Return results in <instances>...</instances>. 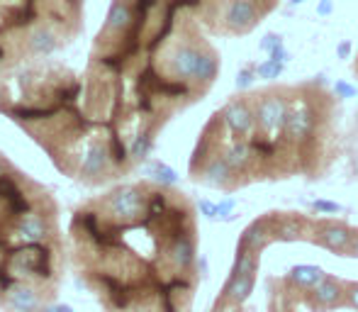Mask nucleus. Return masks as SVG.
I'll return each mask as SVG.
<instances>
[{
  "mask_svg": "<svg viewBox=\"0 0 358 312\" xmlns=\"http://www.w3.org/2000/svg\"><path fill=\"white\" fill-rule=\"evenodd\" d=\"M69 266L103 312H193L200 288L198 208L154 178L122 180L76 205Z\"/></svg>",
  "mask_w": 358,
  "mask_h": 312,
  "instance_id": "f03ea898",
  "label": "nucleus"
},
{
  "mask_svg": "<svg viewBox=\"0 0 358 312\" xmlns=\"http://www.w3.org/2000/svg\"><path fill=\"white\" fill-rule=\"evenodd\" d=\"M349 259H358V227H356V236H354V244H351V249H349Z\"/></svg>",
  "mask_w": 358,
  "mask_h": 312,
  "instance_id": "9b49d317",
  "label": "nucleus"
},
{
  "mask_svg": "<svg viewBox=\"0 0 358 312\" xmlns=\"http://www.w3.org/2000/svg\"><path fill=\"white\" fill-rule=\"evenodd\" d=\"M351 71H354V76L358 78V54H356V59H354V64H351Z\"/></svg>",
  "mask_w": 358,
  "mask_h": 312,
  "instance_id": "f8f14e48",
  "label": "nucleus"
},
{
  "mask_svg": "<svg viewBox=\"0 0 358 312\" xmlns=\"http://www.w3.org/2000/svg\"><path fill=\"white\" fill-rule=\"evenodd\" d=\"M346 303H349L351 310L358 312V281L346 278Z\"/></svg>",
  "mask_w": 358,
  "mask_h": 312,
  "instance_id": "9d476101",
  "label": "nucleus"
},
{
  "mask_svg": "<svg viewBox=\"0 0 358 312\" xmlns=\"http://www.w3.org/2000/svg\"><path fill=\"white\" fill-rule=\"evenodd\" d=\"M356 227H351L346 220H334V218H317L315 222V234H312V244L320 249L329 251L336 256H346L354 244Z\"/></svg>",
  "mask_w": 358,
  "mask_h": 312,
  "instance_id": "0eeeda50",
  "label": "nucleus"
},
{
  "mask_svg": "<svg viewBox=\"0 0 358 312\" xmlns=\"http://www.w3.org/2000/svg\"><path fill=\"white\" fill-rule=\"evenodd\" d=\"M220 52L180 0H110L83 69L59 59L0 80V115L85 188L122 183L210 95Z\"/></svg>",
  "mask_w": 358,
  "mask_h": 312,
  "instance_id": "f257e3e1",
  "label": "nucleus"
},
{
  "mask_svg": "<svg viewBox=\"0 0 358 312\" xmlns=\"http://www.w3.org/2000/svg\"><path fill=\"white\" fill-rule=\"evenodd\" d=\"M88 0H0V80L54 59L85 29Z\"/></svg>",
  "mask_w": 358,
  "mask_h": 312,
  "instance_id": "39448f33",
  "label": "nucleus"
},
{
  "mask_svg": "<svg viewBox=\"0 0 358 312\" xmlns=\"http://www.w3.org/2000/svg\"><path fill=\"white\" fill-rule=\"evenodd\" d=\"M327 271L322 266H312V264H297L292 266L290 271L285 274L287 283L297 290V293H305V290H312L315 285H320L322 281L327 278Z\"/></svg>",
  "mask_w": 358,
  "mask_h": 312,
  "instance_id": "1a4fd4ad",
  "label": "nucleus"
},
{
  "mask_svg": "<svg viewBox=\"0 0 358 312\" xmlns=\"http://www.w3.org/2000/svg\"><path fill=\"white\" fill-rule=\"evenodd\" d=\"M300 305H305L312 312H331V310L349 308V303H346V278L327 276L320 285L302 293Z\"/></svg>",
  "mask_w": 358,
  "mask_h": 312,
  "instance_id": "6e6552de",
  "label": "nucleus"
},
{
  "mask_svg": "<svg viewBox=\"0 0 358 312\" xmlns=\"http://www.w3.org/2000/svg\"><path fill=\"white\" fill-rule=\"evenodd\" d=\"M210 37H246L278 10L280 0H180Z\"/></svg>",
  "mask_w": 358,
  "mask_h": 312,
  "instance_id": "423d86ee",
  "label": "nucleus"
},
{
  "mask_svg": "<svg viewBox=\"0 0 358 312\" xmlns=\"http://www.w3.org/2000/svg\"><path fill=\"white\" fill-rule=\"evenodd\" d=\"M339 95L320 80L234 93L200 129L188 178L220 193L324 178L339 159Z\"/></svg>",
  "mask_w": 358,
  "mask_h": 312,
  "instance_id": "7ed1b4c3",
  "label": "nucleus"
},
{
  "mask_svg": "<svg viewBox=\"0 0 358 312\" xmlns=\"http://www.w3.org/2000/svg\"><path fill=\"white\" fill-rule=\"evenodd\" d=\"M69 266L52 188L0 152V312H47Z\"/></svg>",
  "mask_w": 358,
  "mask_h": 312,
  "instance_id": "20e7f679",
  "label": "nucleus"
}]
</instances>
